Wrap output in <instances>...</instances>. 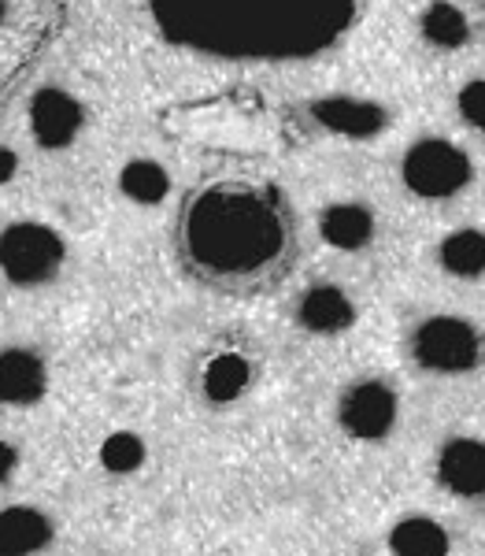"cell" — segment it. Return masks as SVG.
<instances>
[{"label": "cell", "mask_w": 485, "mask_h": 556, "mask_svg": "<svg viewBox=\"0 0 485 556\" xmlns=\"http://www.w3.org/2000/svg\"><path fill=\"white\" fill-rule=\"evenodd\" d=\"M97 456H101V468L112 471V475H133L145 468L149 460V445L145 438L138 434V430H112V434L101 442V450H97Z\"/></svg>", "instance_id": "d6986e66"}, {"label": "cell", "mask_w": 485, "mask_h": 556, "mask_svg": "<svg viewBox=\"0 0 485 556\" xmlns=\"http://www.w3.org/2000/svg\"><path fill=\"white\" fill-rule=\"evenodd\" d=\"M390 553L393 556H452V534L445 531L442 519L426 513L400 516L390 527Z\"/></svg>", "instance_id": "5bb4252c"}, {"label": "cell", "mask_w": 485, "mask_h": 556, "mask_svg": "<svg viewBox=\"0 0 485 556\" xmlns=\"http://www.w3.org/2000/svg\"><path fill=\"white\" fill-rule=\"evenodd\" d=\"M404 186L422 201H448V197L463 193L474 178L471 156L445 138H422L408 152L400 164Z\"/></svg>", "instance_id": "277c9868"}, {"label": "cell", "mask_w": 485, "mask_h": 556, "mask_svg": "<svg viewBox=\"0 0 485 556\" xmlns=\"http://www.w3.org/2000/svg\"><path fill=\"white\" fill-rule=\"evenodd\" d=\"M86 127V108L75 93L44 86L30 97V134L41 149H67Z\"/></svg>", "instance_id": "52a82bcc"}, {"label": "cell", "mask_w": 485, "mask_h": 556, "mask_svg": "<svg viewBox=\"0 0 485 556\" xmlns=\"http://www.w3.org/2000/svg\"><path fill=\"white\" fill-rule=\"evenodd\" d=\"M319 127L341 134V138H374L390 127V112L379 101H363V97H322L311 104Z\"/></svg>", "instance_id": "30bf717a"}, {"label": "cell", "mask_w": 485, "mask_h": 556, "mask_svg": "<svg viewBox=\"0 0 485 556\" xmlns=\"http://www.w3.org/2000/svg\"><path fill=\"white\" fill-rule=\"evenodd\" d=\"M419 30L434 49H463L471 41V20L452 0H430L419 15Z\"/></svg>", "instance_id": "e0dca14e"}, {"label": "cell", "mask_w": 485, "mask_h": 556, "mask_svg": "<svg viewBox=\"0 0 485 556\" xmlns=\"http://www.w3.org/2000/svg\"><path fill=\"white\" fill-rule=\"evenodd\" d=\"M460 115L467 127H474L478 134H485V78H471L463 89H460Z\"/></svg>", "instance_id": "ffe728a7"}, {"label": "cell", "mask_w": 485, "mask_h": 556, "mask_svg": "<svg viewBox=\"0 0 485 556\" xmlns=\"http://www.w3.org/2000/svg\"><path fill=\"white\" fill-rule=\"evenodd\" d=\"M49 390V367L34 349L0 353V405H34Z\"/></svg>", "instance_id": "8fae6325"}, {"label": "cell", "mask_w": 485, "mask_h": 556, "mask_svg": "<svg viewBox=\"0 0 485 556\" xmlns=\"http://www.w3.org/2000/svg\"><path fill=\"white\" fill-rule=\"evenodd\" d=\"M15 175H20V152L0 146V186H8Z\"/></svg>", "instance_id": "44dd1931"}, {"label": "cell", "mask_w": 485, "mask_h": 556, "mask_svg": "<svg viewBox=\"0 0 485 556\" xmlns=\"http://www.w3.org/2000/svg\"><path fill=\"white\" fill-rule=\"evenodd\" d=\"M296 319H301V327L311 330V334H322V338L345 334L356 323V301L348 298V290H341L334 282H316L296 301Z\"/></svg>", "instance_id": "9c48e42d"}, {"label": "cell", "mask_w": 485, "mask_h": 556, "mask_svg": "<svg viewBox=\"0 0 485 556\" xmlns=\"http://www.w3.org/2000/svg\"><path fill=\"white\" fill-rule=\"evenodd\" d=\"M411 356L434 375H463L482 361V338L460 316H430L416 327Z\"/></svg>", "instance_id": "5b68a950"}, {"label": "cell", "mask_w": 485, "mask_h": 556, "mask_svg": "<svg viewBox=\"0 0 485 556\" xmlns=\"http://www.w3.org/2000/svg\"><path fill=\"white\" fill-rule=\"evenodd\" d=\"M437 486L452 501H485V442L482 438H452L437 453Z\"/></svg>", "instance_id": "ba28073f"}, {"label": "cell", "mask_w": 485, "mask_h": 556, "mask_svg": "<svg viewBox=\"0 0 485 556\" xmlns=\"http://www.w3.org/2000/svg\"><path fill=\"white\" fill-rule=\"evenodd\" d=\"M356 0H152L159 30L227 60H301L330 49Z\"/></svg>", "instance_id": "6da1fadb"}, {"label": "cell", "mask_w": 485, "mask_h": 556, "mask_svg": "<svg viewBox=\"0 0 485 556\" xmlns=\"http://www.w3.org/2000/svg\"><path fill=\"white\" fill-rule=\"evenodd\" d=\"M119 190L127 201L141 204V208H152V204L167 201L170 172L152 156H133L123 164V172H119Z\"/></svg>", "instance_id": "2e32d148"}, {"label": "cell", "mask_w": 485, "mask_h": 556, "mask_svg": "<svg viewBox=\"0 0 485 556\" xmlns=\"http://www.w3.org/2000/svg\"><path fill=\"white\" fill-rule=\"evenodd\" d=\"M374 230H379V219L359 201H337L319 215L322 241H327L330 249H341V253H359V249H367L374 241Z\"/></svg>", "instance_id": "7c38bea8"}, {"label": "cell", "mask_w": 485, "mask_h": 556, "mask_svg": "<svg viewBox=\"0 0 485 556\" xmlns=\"http://www.w3.org/2000/svg\"><path fill=\"white\" fill-rule=\"evenodd\" d=\"M337 419L345 427V434L356 438V442H382L400 424V397L390 382L363 379L345 390Z\"/></svg>", "instance_id": "8992f818"}, {"label": "cell", "mask_w": 485, "mask_h": 556, "mask_svg": "<svg viewBox=\"0 0 485 556\" xmlns=\"http://www.w3.org/2000/svg\"><path fill=\"white\" fill-rule=\"evenodd\" d=\"M15 464H20V453H15V445H8L4 438H0V482H4L8 475L15 471Z\"/></svg>", "instance_id": "7402d4cb"}, {"label": "cell", "mask_w": 485, "mask_h": 556, "mask_svg": "<svg viewBox=\"0 0 485 556\" xmlns=\"http://www.w3.org/2000/svg\"><path fill=\"white\" fill-rule=\"evenodd\" d=\"M67 260V245L60 238V230H52L49 223L38 219H20L8 223L0 230V271L8 282L15 286H44L60 275Z\"/></svg>", "instance_id": "3957f363"}, {"label": "cell", "mask_w": 485, "mask_h": 556, "mask_svg": "<svg viewBox=\"0 0 485 556\" xmlns=\"http://www.w3.org/2000/svg\"><path fill=\"white\" fill-rule=\"evenodd\" d=\"M437 260L448 275L456 278H482L485 275V230L463 227L452 230L442 245H437Z\"/></svg>", "instance_id": "ac0fdd59"}, {"label": "cell", "mask_w": 485, "mask_h": 556, "mask_svg": "<svg viewBox=\"0 0 485 556\" xmlns=\"http://www.w3.org/2000/svg\"><path fill=\"white\" fill-rule=\"evenodd\" d=\"M253 386V364L241 353H215L208 364H204L201 375V390L212 405H233L241 401Z\"/></svg>", "instance_id": "9a60e30c"}, {"label": "cell", "mask_w": 485, "mask_h": 556, "mask_svg": "<svg viewBox=\"0 0 485 556\" xmlns=\"http://www.w3.org/2000/svg\"><path fill=\"white\" fill-rule=\"evenodd\" d=\"M186 245L196 264L219 275H248L282 253V215L264 193L215 186L201 193L186 219Z\"/></svg>", "instance_id": "7a4b0ae2"}, {"label": "cell", "mask_w": 485, "mask_h": 556, "mask_svg": "<svg viewBox=\"0 0 485 556\" xmlns=\"http://www.w3.org/2000/svg\"><path fill=\"white\" fill-rule=\"evenodd\" d=\"M52 542V519L41 508H0V556H38Z\"/></svg>", "instance_id": "4fadbf2b"}, {"label": "cell", "mask_w": 485, "mask_h": 556, "mask_svg": "<svg viewBox=\"0 0 485 556\" xmlns=\"http://www.w3.org/2000/svg\"><path fill=\"white\" fill-rule=\"evenodd\" d=\"M8 23V0H0V26Z\"/></svg>", "instance_id": "603a6c76"}]
</instances>
